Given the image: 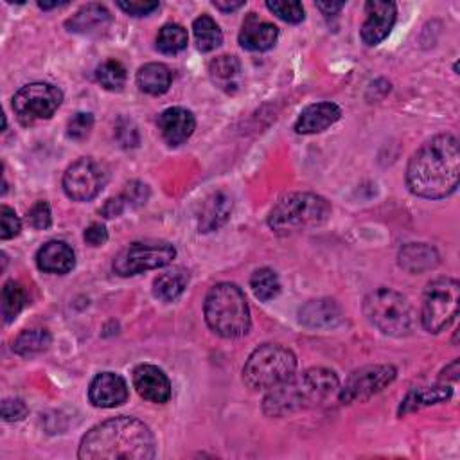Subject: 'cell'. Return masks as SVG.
Wrapping results in <instances>:
<instances>
[{
	"label": "cell",
	"instance_id": "obj_1",
	"mask_svg": "<svg viewBox=\"0 0 460 460\" xmlns=\"http://www.w3.org/2000/svg\"><path fill=\"white\" fill-rule=\"evenodd\" d=\"M460 177L458 139L451 133L426 140L412 155L407 168V186L421 198L442 200L453 194Z\"/></svg>",
	"mask_w": 460,
	"mask_h": 460
},
{
	"label": "cell",
	"instance_id": "obj_2",
	"mask_svg": "<svg viewBox=\"0 0 460 460\" xmlns=\"http://www.w3.org/2000/svg\"><path fill=\"white\" fill-rule=\"evenodd\" d=\"M155 455L157 442L147 424L126 416L89 430L78 449L82 460H151Z\"/></svg>",
	"mask_w": 460,
	"mask_h": 460
},
{
	"label": "cell",
	"instance_id": "obj_3",
	"mask_svg": "<svg viewBox=\"0 0 460 460\" xmlns=\"http://www.w3.org/2000/svg\"><path fill=\"white\" fill-rule=\"evenodd\" d=\"M340 391L338 376L329 369H310L293 374L288 381L270 389L263 401V412L270 417H284L298 410L313 408L329 401Z\"/></svg>",
	"mask_w": 460,
	"mask_h": 460
},
{
	"label": "cell",
	"instance_id": "obj_4",
	"mask_svg": "<svg viewBox=\"0 0 460 460\" xmlns=\"http://www.w3.org/2000/svg\"><path fill=\"white\" fill-rule=\"evenodd\" d=\"M207 326L223 338H240L250 329V310L245 293L233 282H219L205 298Z\"/></svg>",
	"mask_w": 460,
	"mask_h": 460
},
{
	"label": "cell",
	"instance_id": "obj_5",
	"mask_svg": "<svg viewBox=\"0 0 460 460\" xmlns=\"http://www.w3.org/2000/svg\"><path fill=\"white\" fill-rule=\"evenodd\" d=\"M331 216L326 198L313 193H291L277 202L268 216V225L275 234H293L324 225Z\"/></svg>",
	"mask_w": 460,
	"mask_h": 460
},
{
	"label": "cell",
	"instance_id": "obj_6",
	"mask_svg": "<svg viewBox=\"0 0 460 460\" xmlns=\"http://www.w3.org/2000/svg\"><path fill=\"white\" fill-rule=\"evenodd\" d=\"M367 321L383 335L403 338L416 328V312L407 297L391 289L379 288L367 295L363 302Z\"/></svg>",
	"mask_w": 460,
	"mask_h": 460
},
{
	"label": "cell",
	"instance_id": "obj_7",
	"mask_svg": "<svg viewBox=\"0 0 460 460\" xmlns=\"http://www.w3.org/2000/svg\"><path fill=\"white\" fill-rule=\"evenodd\" d=\"M297 370L295 354L279 345H259L243 367V381L252 391H270L288 381Z\"/></svg>",
	"mask_w": 460,
	"mask_h": 460
},
{
	"label": "cell",
	"instance_id": "obj_8",
	"mask_svg": "<svg viewBox=\"0 0 460 460\" xmlns=\"http://www.w3.org/2000/svg\"><path fill=\"white\" fill-rule=\"evenodd\" d=\"M460 284L456 279L440 277L426 286L423 297L421 322L428 333L444 331L458 315Z\"/></svg>",
	"mask_w": 460,
	"mask_h": 460
},
{
	"label": "cell",
	"instance_id": "obj_9",
	"mask_svg": "<svg viewBox=\"0 0 460 460\" xmlns=\"http://www.w3.org/2000/svg\"><path fill=\"white\" fill-rule=\"evenodd\" d=\"M177 250L168 242H135L114 259V272L121 277L139 275L147 270L164 268L173 263Z\"/></svg>",
	"mask_w": 460,
	"mask_h": 460
},
{
	"label": "cell",
	"instance_id": "obj_10",
	"mask_svg": "<svg viewBox=\"0 0 460 460\" xmlns=\"http://www.w3.org/2000/svg\"><path fill=\"white\" fill-rule=\"evenodd\" d=\"M63 94L51 83H29L13 98V110L22 124L51 119L61 107Z\"/></svg>",
	"mask_w": 460,
	"mask_h": 460
},
{
	"label": "cell",
	"instance_id": "obj_11",
	"mask_svg": "<svg viewBox=\"0 0 460 460\" xmlns=\"http://www.w3.org/2000/svg\"><path fill=\"white\" fill-rule=\"evenodd\" d=\"M398 370L393 365H367L354 370L345 385L338 391V398L342 403H361L387 389L396 379Z\"/></svg>",
	"mask_w": 460,
	"mask_h": 460
},
{
	"label": "cell",
	"instance_id": "obj_12",
	"mask_svg": "<svg viewBox=\"0 0 460 460\" xmlns=\"http://www.w3.org/2000/svg\"><path fill=\"white\" fill-rule=\"evenodd\" d=\"M108 173L94 159L75 161L63 175V191L74 202H91L107 186Z\"/></svg>",
	"mask_w": 460,
	"mask_h": 460
},
{
	"label": "cell",
	"instance_id": "obj_13",
	"mask_svg": "<svg viewBox=\"0 0 460 460\" xmlns=\"http://www.w3.org/2000/svg\"><path fill=\"white\" fill-rule=\"evenodd\" d=\"M365 15L367 19L361 26L360 36L365 45L374 47L391 35L396 24L398 8L394 3H387V0H369L365 4Z\"/></svg>",
	"mask_w": 460,
	"mask_h": 460
},
{
	"label": "cell",
	"instance_id": "obj_14",
	"mask_svg": "<svg viewBox=\"0 0 460 460\" xmlns=\"http://www.w3.org/2000/svg\"><path fill=\"white\" fill-rule=\"evenodd\" d=\"M133 387L139 396L149 403L164 405L171 400V381L164 370L155 365H139L133 370Z\"/></svg>",
	"mask_w": 460,
	"mask_h": 460
},
{
	"label": "cell",
	"instance_id": "obj_15",
	"mask_svg": "<svg viewBox=\"0 0 460 460\" xmlns=\"http://www.w3.org/2000/svg\"><path fill=\"white\" fill-rule=\"evenodd\" d=\"M128 383L115 372L98 374L89 389V400L98 408H115L128 401Z\"/></svg>",
	"mask_w": 460,
	"mask_h": 460
},
{
	"label": "cell",
	"instance_id": "obj_16",
	"mask_svg": "<svg viewBox=\"0 0 460 460\" xmlns=\"http://www.w3.org/2000/svg\"><path fill=\"white\" fill-rule=\"evenodd\" d=\"M157 124H159L163 139L170 146H180L194 133L196 119H194L193 112H189L187 108L173 107V108L164 110L159 115Z\"/></svg>",
	"mask_w": 460,
	"mask_h": 460
},
{
	"label": "cell",
	"instance_id": "obj_17",
	"mask_svg": "<svg viewBox=\"0 0 460 460\" xmlns=\"http://www.w3.org/2000/svg\"><path fill=\"white\" fill-rule=\"evenodd\" d=\"M279 38V29L272 24L263 20L259 15L250 13L240 31V45L252 52H265L270 51Z\"/></svg>",
	"mask_w": 460,
	"mask_h": 460
},
{
	"label": "cell",
	"instance_id": "obj_18",
	"mask_svg": "<svg viewBox=\"0 0 460 460\" xmlns=\"http://www.w3.org/2000/svg\"><path fill=\"white\" fill-rule=\"evenodd\" d=\"M342 117V110L335 103H315L304 108L295 123V131L300 135H313L328 130Z\"/></svg>",
	"mask_w": 460,
	"mask_h": 460
},
{
	"label": "cell",
	"instance_id": "obj_19",
	"mask_svg": "<svg viewBox=\"0 0 460 460\" xmlns=\"http://www.w3.org/2000/svg\"><path fill=\"white\" fill-rule=\"evenodd\" d=\"M298 315L300 322L312 329H333L342 322V308L331 298L310 300Z\"/></svg>",
	"mask_w": 460,
	"mask_h": 460
},
{
	"label": "cell",
	"instance_id": "obj_20",
	"mask_svg": "<svg viewBox=\"0 0 460 460\" xmlns=\"http://www.w3.org/2000/svg\"><path fill=\"white\" fill-rule=\"evenodd\" d=\"M242 63L236 56H218L209 63V78L210 82L223 91L225 94H236L242 87Z\"/></svg>",
	"mask_w": 460,
	"mask_h": 460
},
{
	"label": "cell",
	"instance_id": "obj_21",
	"mask_svg": "<svg viewBox=\"0 0 460 460\" xmlns=\"http://www.w3.org/2000/svg\"><path fill=\"white\" fill-rule=\"evenodd\" d=\"M110 24H112L110 12L103 4L92 3L83 6L75 15H72L65 22V28L70 33H78V35H98L107 31Z\"/></svg>",
	"mask_w": 460,
	"mask_h": 460
},
{
	"label": "cell",
	"instance_id": "obj_22",
	"mask_svg": "<svg viewBox=\"0 0 460 460\" xmlns=\"http://www.w3.org/2000/svg\"><path fill=\"white\" fill-rule=\"evenodd\" d=\"M233 207H234V202L226 193L218 191L210 194L205 200L200 212V221H198L200 233L209 234V233H214V230H218L219 226H223L230 219Z\"/></svg>",
	"mask_w": 460,
	"mask_h": 460
},
{
	"label": "cell",
	"instance_id": "obj_23",
	"mask_svg": "<svg viewBox=\"0 0 460 460\" xmlns=\"http://www.w3.org/2000/svg\"><path fill=\"white\" fill-rule=\"evenodd\" d=\"M36 265L45 274L65 275L75 266V254L63 242H49L38 250Z\"/></svg>",
	"mask_w": 460,
	"mask_h": 460
},
{
	"label": "cell",
	"instance_id": "obj_24",
	"mask_svg": "<svg viewBox=\"0 0 460 460\" xmlns=\"http://www.w3.org/2000/svg\"><path fill=\"white\" fill-rule=\"evenodd\" d=\"M453 396V391L446 383H440V385L435 387H421V389H414L407 394V398L401 401L400 407V416H407L412 414L416 410H421L424 407H432V405H439L448 401Z\"/></svg>",
	"mask_w": 460,
	"mask_h": 460
},
{
	"label": "cell",
	"instance_id": "obj_25",
	"mask_svg": "<svg viewBox=\"0 0 460 460\" xmlns=\"http://www.w3.org/2000/svg\"><path fill=\"white\" fill-rule=\"evenodd\" d=\"M137 87L149 96H163L171 87V70L163 63H146L137 72Z\"/></svg>",
	"mask_w": 460,
	"mask_h": 460
},
{
	"label": "cell",
	"instance_id": "obj_26",
	"mask_svg": "<svg viewBox=\"0 0 460 460\" xmlns=\"http://www.w3.org/2000/svg\"><path fill=\"white\" fill-rule=\"evenodd\" d=\"M439 265V254L426 243H408L400 252V266L410 274H423Z\"/></svg>",
	"mask_w": 460,
	"mask_h": 460
},
{
	"label": "cell",
	"instance_id": "obj_27",
	"mask_svg": "<svg viewBox=\"0 0 460 460\" xmlns=\"http://www.w3.org/2000/svg\"><path fill=\"white\" fill-rule=\"evenodd\" d=\"M189 274L184 268H173L161 274L153 282V295L164 302L177 300L187 288Z\"/></svg>",
	"mask_w": 460,
	"mask_h": 460
},
{
	"label": "cell",
	"instance_id": "obj_28",
	"mask_svg": "<svg viewBox=\"0 0 460 460\" xmlns=\"http://www.w3.org/2000/svg\"><path fill=\"white\" fill-rule=\"evenodd\" d=\"M51 342H52V338H51V333L47 329H42V328L26 329L17 337V340L13 344V351L19 356L31 358V356H36L40 353H45L49 349Z\"/></svg>",
	"mask_w": 460,
	"mask_h": 460
},
{
	"label": "cell",
	"instance_id": "obj_29",
	"mask_svg": "<svg viewBox=\"0 0 460 460\" xmlns=\"http://www.w3.org/2000/svg\"><path fill=\"white\" fill-rule=\"evenodd\" d=\"M193 33L196 38V47L202 52H210L218 49L223 42V33L219 26L209 15H202L193 22Z\"/></svg>",
	"mask_w": 460,
	"mask_h": 460
},
{
	"label": "cell",
	"instance_id": "obj_30",
	"mask_svg": "<svg viewBox=\"0 0 460 460\" xmlns=\"http://www.w3.org/2000/svg\"><path fill=\"white\" fill-rule=\"evenodd\" d=\"M26 302H28V295L22 284L15 281H8L3 288V317L6 324L13 322L19 317V313L24 310Z\"/></svg>",
	"mask_w": 460,
	"mask_h": 460
},
{
	"label": "cell",
	"instance_id": "obj_31",
	"mask_svg": "<svg viewBox=\"0 0 460 460\" xmlns=\"http://www.w3.org/2000/svg\"><path fill=\"white\" fill-rule=\"evenodd\" d=\"M250 288L261 302H268L281 293V282L274 270L259 268L250 277Z\"/></svg>",
	"mask_w": 460,
	"mask_h": 460
},
{
	"label": "cell",
	"instance_id": "obj_32",
	"mask_svg": "<svg viewBox=\"0 0 460 460\" xmlns=\"http://www.w3.org/2000/svg\"><path fill=\"white\" fill-rule=\"evenodd\" d=\"M96 80L103 89L110 92H119L126 83V68L117 59H107L98 67Z\"/></svg>",
	"mask_w": 460,
	"mask_h": 460
},
{
	"label": "cell",
	"instance_id": "obj_33",
	"mask_svg": "<svg viewBox=\"0 0 460 460\" xmlns=\"http://www.w3.org/2000/svg\"><path fill=\"white\" fill-rule=\"evenodd\" d=\"M189 36L180 24H166L157 36V49L163 54H178L187 47Z\"/></svg>",
	"mask_w": 460,
	"mask_h": 460
},
{
	"label": "cell",
	"instance_id": "obj_34",
	"mask_svg": "<svg viewBox=\"0 0 460 460\" xmlns=\"http://www.w3.org/2000/svg\"><path fill=\"white\" fill-rule=\"evenodd\" d=\"M266 8L288 24H300L305 17L302 4L295 3V0H274V3L270 0V3H266Z\"/></svg>",
	"mask_w": 460,
	"mask_h": 460
},
{
	"label": "cell",
	"instance_id": "obj_35",
	"mask_svg": "<svg viewBox=\"0 0 460 460\" xmlns=\"http://www.w3.org/2000/svg\"><path fill=\"white\" fill-rule=\"evenodd\" d=\"M94 128V115L89 112H78L68 124H67V135L74 140H85Z\"/></svg>",
	"mask_w": 460,
	"mask_h": 460
},
{
	"label": "cell",
	"instance_id": "obj_36",
	"mask_svg": "<svg viewBox=\"0 0 460 460\" xmlns=\"http://www.w3.org/2000/svg\"><path fill=\"white\" fill-rule=\"evenodd\" d=\"M149 187L144 184V182H139V180H133L130 182L124 191L121 193V198L124 200L126 207L128 209H139L142 205L147 203L149 200Z\"/></svg>",
	"mask_w": 460,
	"mask_h": 460
},
{
	"label": "cell",
	"instance_id": "obj_37",
	"mask_svg": "<svg viewBox=\"0 0 460 460\" xmlns=\"http://www.w3.org/2000/svg\"><path fill=\"white\" fill-rule=\"evenodd\" d=\"M115 139L121 147H126V149L137 147L140 142V135L135 123L126 117H121L115 124Z\"/></svg>",
	"mask_w": 460,
	"mask_h": 460
},
{
	"label": "cell",
	"instance_id": "obj_38",
	"mask_svg": "<svg viewBox=\"0 0 460 460\" xmlns=\"http://www.w3.org/2000/svg\"><path fill=\"white\" fill-rule=\"evenodd\" d=\"M0 228H3L0 230V238L3 240H12L20 234L22 223H20L17 212L8 205L0 207Z\"/></svg>",
	"mask_w": 460,
	"mask_h": 460
},
{
	"label": "cell",
	"instance_id": "obj_39",
	"mask_svg": "<svg viewBox=\"0 0 460 460\" xmlns=\"http://www.w3.org/2000/svg\"><path fill=\"white\" fill-rule=\"evenodd\" d=\"M28 223L35 230H47L52 225V214L47 202H36L28 212Z\"/></svg>",
	"mask_w": 460,
	"mask_h": 460
},
{
	"label": "cell",
	"instance_id": "obj_40",
	"mask_svg": "<svg viewBox=\"0 0 460 460\" xmlns=\"http://www.w3.org/2000/svg\"><path fill=\"white\" fill-rule=\"evenodd\" d=\"M117 6L130 17H147L153 12H157L161 8V3H155V0H130V3H124V0H119Z\"/></svg>",
	"mask_w": 460,
	"mask_h": 460
},
{
	"label": "cell",
	"instance_id": "obj_41",
	"mask_svg": "<svg viewBox=\"0 0 460 460\" xmlns=\"http://www.w3.org/2000/svg\"><path fill=\"white\" fill-rule=\"evenodd\" d=\"M28 405L19 400V398H10L3 401V407H0V414H3V419L8 423H15V421H22L28 416Z\"/></svg>",
	"mask_w": 460,
	"mask_h": 460
},
{
	"label": "cell",
	"instance_id": "obj_42",
	"mask_svg": "<svg viewBox=\"0 0 460 460\" xmlns=\"http://www.w3.org/2000/svg\"><path fill=\"white\" fill-rule=\"evenodd\" d=\"M83 238L91 247H103L108 242V230L101 223H92L87 226Z\"/></svg>",
	"mask_w": 460,
	"mask_h": 460
},
{
	"label": "cell",
	"instance_id": "obj_43",
	"mask_svg": "<svg viewBox=\"0 0 460 460\" xmlns=\"http://www.w3.org/2000/svg\"><path fill=\"white\" fill-rule=\"evenodd\" d=\"M126 209H128V207H126L124 200H123V198H121V194H119V196H115V198L107 200V203L101 207V210H99V212H101L105 218L112 219V218H119Z\"/></svg>",
	"mask_w": 460,
	"mask_h": 460
},
{
	"label": "cell",
	"instance_id": "obj_44",
	"mask_svg": "<svg viewBox=\"0 0 460 460\" xmlns=\"http://www.w3.org/2000/svg\"><path fill=\"white\" fill-rule=\"evenodd\" d=\"M458 367H460V361L458 360H453L449 365H446V369L440 372V381H456L458 379V374H460V370H458Z\"/></svg>",
	"mask_w": 460,
	"mask_h": 460
},
{
	"label": "cell",
	"instance_id": "obj_45",
	"mask_svg": "<svg viewBox=\"0 0 460 460\" xmlns=\"http://www.w3.org/2000/svg\"><path fill=\"white\" fill-rule=\"evenodd\" d=\"M344 6H345L344 3H319V4H317V8H319L326 17L340 13V12L344 10Z\"/></svg>",
	"mask_w": 460,
	"mask_h": 460
},
{
	"label": "cell",
	"instance_id": "obj_46",
	"mask_svg": "<svg viewBox=\"0 0 460 460\" xmlns=\"http://www.w3.org/2000/svg\"><path fill=\"white\" fill-rule=\"evenodd\" d=\"M212 6L223 13H230V12H238L245 6V3H221V0H214Z\"/></svg>",
	"mask_w": 460,
	"mask_h": 460
},
{
	"label": "cell",
	"instance_id": "obj_47",
	"mask_svg": "<svg viewBox=\"0 0 460 460\" xmlns=\"http://www.w3.org/2000/svg\"><path fill=\"white\" fill-rule=\"evenodd\" d=\"M38 6L42 10H54V8H59V6H67V3H38Z\"/></svg>",
	"mask_w": 460,
	"mask_h": 460
}]
</instances>
